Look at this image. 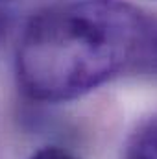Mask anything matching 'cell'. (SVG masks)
<instances>
[{
    "mask_svg": "<svg viewBox=\"0 0 157 159\" xmlns=\"http://www.w3.org/2000/svg\"><path fill=\"white\" fill-rule=\"evenodd\" d=\"M152 20L122 0H81L35 13L15 59L24 94L67 102L122 72L137 74Z\"/></svg>",
    "mask_w": 157,
    "mask_h": 159,
    "instance_id": "6da1fadb",
    "label": "cell"
},
{
    "mask_svg": "<svg viewBox=\"0 0 157 159\" xmlns=\"http://www.w3.org/2000/svg\"><path fill=\"white\" fill-rule=\"evenodd\" d=\"M124 159H157V117L144 120L129 135Z\"/></svg>",
    "mask_w": 157,
    "mask_h": 159,
    "instance_id": "7a4b0ae2",
    "label": "cell"
},
{
    "mask_svg": "<svg viewBox=\"0 0 157 159\" xmlns=\"http://www.w3.org/2000/svg\"><path fill=\"white\" fill-rule=\"evenodd\" d=\"M30 159H78L74 154L59 148V146H43L32 154Z\"/></svg>",
    "mask_w": 157,
    "mask_h": 159,
    "instance_id": "3957f363",
    "label": "cell"
},
{
    "mask_svg": "<svg viewBox=\"0 0 157 159\" xmlns=\"http://www.w3.org/2000/svg\"><path fill=\"white\" fill-rule=\"evenodd\" d=\"M6 34H7V17L4 11H0V44L6 37Z\"/></svg>",
    "mask_w": 157,
    "mask_h": 159,
    "instance_id": "277c9868",
    "label": "cell"
}]
</instances>
